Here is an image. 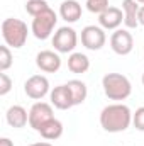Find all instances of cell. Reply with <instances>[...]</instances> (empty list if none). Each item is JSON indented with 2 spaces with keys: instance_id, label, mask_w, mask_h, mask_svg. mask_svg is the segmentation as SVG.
Instances as JSON below:
<instances>
[{
  "instance_id": "cell-1",
  "label": "cell",
  "mask_w": 144,
  "mask_h": 146,
  "mask_svg": "<svg viewBox=\"0 0 144 146\" xmlns=\"http://www.w3.org/2000/svg\"><path fill=\"white\" fill-rule=\"evenodd\" d=\"M132 122V112L126 104H110L100 112V126L107 133H122Z\"/></svg>"
},
{
  "instance_id": "cell-2",
  "label": "cell",
  "mask_w": 144,
  "mask_h": 146,
  "mask_svg": "<svg viewBox=\"0 0 144 146\" xmlns=\"http://www.w3.org/2000/svg\"><path fill=\"white\" fill-rule=\"evenodd\" d=\"M102 87H104V94L108 99L117 102L126 100L132 92V85L129 78L122 73H107L102 78Z\"/></svg>"
},
{
  "instance_id": "cell-3",
  "label": "cell",
  "mask_w": 144,
  "mask_h": 146,
  "mask_svg": "<svg viewBox=\"0 0 144 146\" xmlns=\"http://www.w3.org/2000/svg\"><path fill=\"white\" fill-rule=\"evenodd\" d=\"M27 36H29V29L24 21L9 17L2 22V37L9 48L14 49L22 48L27 41Z\"/></svg>"
},
{
  "instance_id": "cell-4",
  "label": "cell",
  "mask_w": 144,
  "mask_h": 146,
  "mask_svg": "<svg viewBox=\"0 0 144 146\" xmlns=\"http://www.w3.org/2000/svg\"><path fill=\"white\" fill-rule=\"evenodd\" d=\"M56 22H58L56 12H54L53 9H48L46 12L39 14V15H36V17L32 19L31 31H32L34 37L44 41V39H48V37L53 34V31H54V27H56Z\"/></svg>"
},
{
  "instance_id": "cell-5",
  "label": "cell",
  "mask_w": 144,
  "mask_h": 146,
  "mask_svg": "<svg viewBox=\"0 0 144 146\" xmlns=\"http://www.w3.org/2000/svg\"><path fill=\"white\" fill-rule=\"evenodd\" d=\"M78 44V36L73 27H59L53 36V46L58 53H71Z\"/></svg>"
},
{
  "instance_id": "cell-6",
  "label": "cell",
  "mask_w": 144,
  "mask_h": 146,
  "mask_svg": "<svg viewBox=\"0 0 144 146\" xmlns=\"http://www.w3.org/2000/svg\"><path fill=\"white\" fill-rule=\"evenodd\" d=\"M105 31L98 26H87L81 31V44L90 51H98L105 46Z\"/></svg>"
},
{
  "instance_id": "cell-7",
  "label": "cell",
  "mask_w": 144,
  "mask_h": 146,
  "mask_svg": "<svg viewBox=\"0 0 144 146\" xmlns=\"http://www.w3.org/2000/svg\"><path fill=\"white\" fill-rule=\"evenodd\" d=\"M24 92L29 99L41 100L49 94V80L44 75H32L24 83Z\"/></svg>"
},
{
  "instance_id": "cell-8",
  "label": "cell",
  "mask_w": 144,
  "mask_h": 146,
  "mask_svg": "<svg viewBox=\"0 0 144 146\" xmlns=\"http://www.w3.org/2000/svg\"><path fill=\"white\" fill-rule=\"evenodd\" d=\"M110 48L115 54L126 56L132 51L134 48V39L132 34L127 29H115V33L110 36Z\"/></svg>"
},
{
  "instance_id": "cell-9",
  "label": "cell",
  "mask_w": 144,
  "mask_h": 146,
  "mask_svg": "<svg viewBox=\"0 0 144 146\" xmlns=\"http://www.w3.org/2000/svg\"><path fill=\"white\" fill-rule=\"evenodd\" d=\"M51 119H53V107L46 102H36L29 110V126L34 131H39Z\"/></svg>"
},
{
  "instance_id": "cell-10",
  "label": "cell",
  "mask_w": 144,
  "mask_h": 146,
  "mask_svg": "<svg viewBox=\"0 0 144 146\" xmlns=\"http://www.w3.org/2000/svg\"><path fill=\"white\" fill-rule=\"evenodd\" d=\"M36 65H37V68L44 73H56L61 68V58H59L58 53L46 49V51L37 53Z\"/></svg>"
},
{
  "instance_id": "cell-11",
  "label": "cell",
  "mask_w": 144,
  "mask_h": 146,
  "mask_svg": "<svg viewBox=\"0 0 144 146\" xmlns=\"http://www.w3.org/2000/svg\"><path fill=\"white\" fill-rule=\"evenodd\" d=\"M98 22H100L102 29L115 31L124 22V12L120 9H117V7H108L102 14H98Z\"/></svg>"
},
{
  "instance_id": "cell-12",
  "label": "cell",
  "mask_w": 144,
  "mask_h": 146,
  "mask_svg": "<svg viewBox=\"0 0 144 146\" xmlns=\"http://www.w3.org/2000/svg\"><path fill=\"white\" fill-rule=\"evenodd\" d=\"M51 97V104L59 110H66V109H71L73 106V97H71V92L68 88V85H58L51 90L49 94Z\"/></svg>"
},
{
  "instance_id": "cell-13",
  "label": "cell",
  "mask_w": 144,
  "mask_h": 146,
  "mask_svg": "<svg viewBox=\"0 0 144 146\" xmlns=\"http://www.w3.org/2000/svg\"><path fill=\"white\" fill-rule=\"evenodd\" d=\"M139 3L136 0H122V10H124V24L127 29H136L139 26Z\"/></svg>"
},
{
  "instance_id": "cell-14",
  "label": "cell",
  "mask_w": 144,
  "mask_h": 146,
  "mask_svg": "<svg viewBox=\"0 0 144 146\" xmlns=\"http://www.w3.org/2000/svg\"><path fill=\"white\" fill-rule=\"evenodd\" d=\"M5 119H7L9 126H12L15 129H20V127H24L29 122V114H27V110L24 109L22 106H12L7 110Z\"/></svg>"
},
{
  "instance_id": "cell-15",
  "label": "cell",
  "mask_w": 144,
  "mask_h": 146,
  "mask_svg": "<svg viewBox=\"0 0 144 146\" xmlns=\"http://www.w3.org/2000/svg\"><path fill=\"white\" fill-rule=\"evenodd\" d=\"M59 15H61L63 21L73 24L81 17V5L76 0H65L59 5Z\"/></svg>"
},
{
  "instance_id": "cell-16",
  "label": "cell",
  "mask_w": 144,
  "mask_h": 146,
  "mask_svg": "<svg viewBox=\"0 0 144 146\" xmlns=\"http://www.w3.org/2000/svg\"><path fill=\"white\" fill-rule=\"evenodd\" d=\"M63 122L61 121H58V119H51V121H48L37 133L44 138V139H48V141H54V139H58V138H61L63 136Z\"/></svg>"
},
{
  "instance_id": "cell-17",
  "label": "cell",
  "mask_w": 144,
  "mask_h": 146,
  "mask_svg": "<svg viewBox=\"0 0 144 146\" xmlns=\"http://www.w3.org/2000/svg\"><path fill=\"white\" fill-rule=\"evenodd\" d=\"M68 68L71 73H87L90 68V60L83 53H71L68 58Z\"/></svg>"
},
{
  "instance_id": "cell-18",
  "label": "cell",
  "mask_w": 144,
  "mask_h": 146,
  "mask_svg": "<svg viewBox=\"0 0 144 146\" xmlns=\"http://www.w3.org/2000/svg\"><path fill=\"white\" fill-rule=\"evenodd\" d=\"M68 88L71 92L73 97V104L75 106H80L87 100V95H88V90H87V85L81 82V80H70L68 83Z\"/></svg>"
},
{
  "instance_id": "cell-19",
  "label": "cell",
  "mask_w": 144,
  "mask_h": 146,
  "mask_svg": "<svg viewBox=\"0 0 144 146\" xmlns=\"http://www.w3.org/2000/svg\"><path fill=\"white\" fill-rule=\"evenodd\" d=\"M48 9H51V7L48 5L46 0H29V2L26 3V12H27L29 15H32V17H36L39 14L46 12Z\"/></svg>"
},
{
  "instance_id": "cell-20",
  "label": "cell",
  "mask_w": 144,
  "mask_h": 146,
  "mask_svg": "<svg viewBox=\"0 0 144 146\" xmlns=\"http://www.w3.org/2000/svg\"><path fill=\"white\" fill-rule=\"evenodd\" d=\"M12 63H14V60H12L10 48L7 44L0 46V72H7L12 66Z\"/></svg>"
},
{
  "instance_id": "cell-21",
  "label": "cell",
  "mask_w": 144,
  "mask_h": 146,
  "mask_svg": "<svg viewBox=\"0 0 144 146\" xmlns=\"http://www.w3.org/2000/svg\"><path fill=\"white\" fill-rule=\"evenodd\" d=\"M87 9L92 14H102L108 9V0H87Z\"/></svg>"
},
{
  "instance_id": "cell-22",
  "label": "cell",
  "mask_w": 144,
  "mask_h": 146,
  "mask_svg": "<svg viewBox=\"0 0 144 146\" xmlns=\"http://www.w3.org/2000/svg\"><path fill=\"white\" fill-rule=\"evenodd\" d=\"M10 88H12V78H10L5 72H2L0 73V95H2V97L7 95V94L10 92Z\"/></svg>"
},
{
  "instance_id": "cell-23",
  "label": "cell",
  "mask_w": 144,
  "mask_h": 146,
  "mask_svg": "<svg viewBox=\"0 0 144 146\" xmlns=\"http://www.w3.org/2000/svg\"><path fill=\"white\" fill-rule=\"evenodd\" d=\"M132 124L137 131H144V107H139L132 114Z\"/></svg>"
},
{
  "instance_id": "cell-24",
  "label": "cell",
  "mask_w": 144,
  "mask_h": 146,
  "mask_svg": "<svg viewBox=\"0 0 144 146\" xmlns=\"http://www.w3.org/2000/svg\"><path fill=\"white\" fill-rule=\"evenodd\" d=\"M137 19H139V24L144 26V5L139 9V15H137Z\"/></svg>"
},
{
  "instance_id": "cell-25",
  "label": "cell",
  "mask_w": 144,
  "mask_h": 146,
  "mask_svg": "<svg viewBox=\"0 0 144 146\" xmlns=\"http://www.w3.org/2000/svg\"><path fill=\"white\" fill-rule=\"evenodd\" d=\"M0 146H14V143H12L9 138H2V139H0Z\"/></svg>"
},
{
  "instance_id": "cell-26",
  "label": "cell",
  "mask_w": 144,
  "mask_h": 146,
  "mask_svg": "<svg viewBox=\"0 0 144 146\" xmlns=\"http://www.w3.org/2000/svg\"><path fill=\"white\" fill-rule=\"evenodd\" d=\"M29 146H53V145L46 143V141H41V143H34V145H29Z\"/></svg>"
},
{
  "instance_id": "cell-27",
  "label": "cell",
  "mask_w": 144,
  "mask_h": 146,
  "mask_svg": "<svg viewBox=\"0 0 144 146\" xmlns=\"http://www.w3.org/2000/svg\"><path fill=\"white\" fill-rule=\"evenodd\" d=\"M136 2H137V3H144V0H136Z\"/></svg>"
},
{
  "instance_id": "cell-28",
  "label": "cell",
  "mask_w": 144,
  "mask_h": 146,
  "mask_svg": "<svg viewBox=\"0 0 144 146\" xmlns=\"http://www.w3.org/2000/svg\"><path fill=\"white\" fill-rule=\"evenodd\" d=\"M143 85H144V73H143Z\"/></svg>"
}]
</instances>
